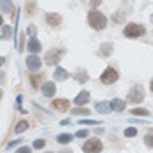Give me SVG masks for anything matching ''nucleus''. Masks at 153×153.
Instances as JSON below:
<instances>
[{"label": "nucleus", "instance_id": "1", "mask_svg": "<svg viewBox=\"0 0 153 153\" xmlns=\"http://www.w3.org/2000/svg\"><path fill=\"white\" fill-rule=\"evenodd\" d=\"M88 25L92 27L93 30H104L107 27V18L102 13H99L97 9H92L90 13H88Z\"/></svg>", "mask_w": 153, "mask_h": 153}, {"label": "nucleus", "instance_id": "2", "mask_svg": "<svg viewBox=\"0 0 153 153\" xmlns=\"http://www.w3.org/2000/svg\"><path fill=\"white\" fill-rule=\"evenodd\" d=\"M144 33H146V28L143 25H139V23H128L123 28V35L128 37V39H136V37L144 35Z\"/></svg>", "mask_w": 153, "mask_h": 153}, {"label": "nucleus", "instance_id": "3", "mask_svg": "<svg viewBox=\"0 0 153 153\" xmlns=\"http://www.w3.org/2000/svg\"><path fill=\"white\" fill-rule=\"evenodd\" d=\"M127 100H128V102H132V104L143 102V100H144V88H143L141 85L132 86V90H130L128 95H127Z\"/></svg>", "mask_w": 153, "mask_h": 153}, {"label": "nucleus", "instance_id": "4", "mask_svg": "<svg viewBox=\"0 0 153 153\" xmlns=\"http://www.w3.org/2000/svg\"><path fill=\"white\" fill-rule=\"evenodd\" d=\"M83 152L85 153H100L102 152V143L100 139H88L83 144Z\"/></svg>", "mask_w": 153, "mask_h": 153}, {"label": "nucleus", "instance_id": "5", "mask_svg": "<svg viewBox=\"0 0 153 153\" xmlns=\"http://www.w3.org/2000/svg\"><path fill=\"white\" fill-rule=\"evenodd\" d=\"M118 72L113 69V67H107L106 71L102 72V76H100V83H104V85H113V83H116L118 81Z\"/></svg>", "mask_w": 153, "mask_h": 153}, {"label": "nucleus", "instance_id": "6", "mask_svg": "<svg viewBox=\"0 0 153 153\" xmlns=\"http://www.w3.org/2000/svg\"><path fill=\"white\" fill-rule=\"evenodd\" d=\"M62 55H63V49H49L44 56V62L48 65H56L62 60Z\"/></svg>", "mask_w": 153, "mask_h": 153}, {"label": "nucleus", "instance_id": "7", "mask_svg": "<svg viewBox=\"0 0 153 153\" xmlns=\"http://www.w3.org/2000/svg\"><path fill=\"white\" fill-rule=\"evenodd\" d=\"M46 23H48V27H60V23H62V16L60 14H56V13H46Z\"/></svg>", "mask_w": 153, "mask_h": 153}, {"label": "nucleus", "instance_id": "8", "mask_svg": "<svg viewBox=\"0 0 153 153\" xmlns=\"http://www.w3.org/2000/svg\"><path fill=\"white\" fill-rule=\"evenodd\" d=\"M71 106V102L67 100V99H55L53 102H51V107L55 109V111H67Z\"/></svg>", "mask_w": 153, "mask_h": 153}, {"label": "nucleus", "instance_id": "9", "mask_svg": "<svg viewBox=\"0 0 153 153\" xmlns=\"http://www.w3.org/2000/svg\"><path fill=\"white\" fill-rule=\"evenodd\" d=\"M27 67H28L30 71L41 69V58H39L37 55H28V56H27Z\"/></svg>", "mask_w": 153, "mask_h": 153}, {"label": "nucleus", "instance_id": "10", "mask_svg": "<svg viewBox=\"0 0 153 153\" xmlns=\"http://www.w3.org/2000/svg\"><path fill=\"white\" fill-rule=\"evenodd\" d=\"M0 13H5V14H13V13H14V5H13V0H0Z\"/></svg>", "mask_w": 153, "mask_h": 153}, {"label": "nucleus", "instance_id": "11", "mask_svg": "<svg viewBox=\"0 0 153 153\" xmlns=\"http://www.w3.org/2000/svg\"><path fill=\"white\" fill-rule=\"evenodd\" d=\"M41 90L44 93V97H55L56 86H55V83H44V85L41 86Z\"/></svg>", "mask_w": 153, "mask_h": 153}, {"label": "nucleus", "instance_id": "12", "mask_svg": "<svg viewBox=\"0 0 153 153\" xmlns=\"http://www.w3.org/2000/svg\"><path fill=\"white\" fill-rule=\"evenodd\" d=\"M27 49L30 51L32 55L39 53V51H41V41H37L35 37H32L30 41H28V44H27Z\"/></svg>", "mask_w": 153, "mask_h": 153}, {"label": "nucleus", "instance_id": "13", "mask_svg": "<svg viewBox=\"0 0 153 153\" xmlns=\"http://www.w3.org/2000/svg\"><path fill=\"white\" fill-rule=\"evenodd\" d=\"M30 83H32V86H33L35 90H39L41 85H44V76H42V74H32Z\"/></svg>", "mask_w": 153, "mask_h": 153}, {"label": "nucleus", "instance_id": "14", "mask_svg": "<svg viewBox=\"0 0 153 153\" xmlns=\"http://www.w3.org/2000/svg\"><path fill=\"white\" fill-rule=\"evenodd\" d=\"M65 79H69V72L65 71V69H62V67H56L55 69V81H65Z\"/></svg>", "mask_w": 153, "mask_h": 153}, {"label": "nucleus", "instance_id": "15", "mask_svg": "<svg viewBox=\"0 0 153 153\" xmlns=\"http://www.w3.org/2000/svg\"><path fill=\"white\" fill-rule=\"evenodd\" d=\"M88 100H90V93L83 90V92L76 97V100H74V102H76L77 106H85V104H88Z\"/></svg>", "mask_w": 153, "mask_h": 153}, {"label": "nucleus", "instance_id": "16", "mask_svg": "<svg viewBox=\"0 0 153 153\" xmlns=\"http://www.w3.org/2000/svg\"><path fill=\"white\" fill-rule=\"evenodd\" d=\"M95 109L99 111V113H111L113 111V107H111V102H97L95 104Z\"/></svg>", "mask_w": 153, "mask_h": 153}, {"label": "nucleus", "instance_id": "17", "mask_svg": "<svg viewBox=\"0 0 153 153\" xmlns=\"http://www.w3.org/2000/svg\"><path fill=\"white\" fill-rule=\"evenodd\" d=\"M11 35H13V27L4 25V27H2V41H9Z\"/></svg>", "mask_w": 153, "mask_h": 153}, {"label": "nucleus", "instance_id": "18", "mask_svg": "<svg viewBox=\"0 0 153 153\" xmlns=\"http://www.w3.org/2000/svg\"><path fill=\"white\" fill-rule=\"evenodd\" d=\"M111 107H113L114 111H123V109H125V100L113 99V100H111Z\"/></svg>", "mask_w": 153, "mask_h": 153}, {"label": "nucleus", "instance_id": "19", "mask_svg": "<svg viewBox=\"0 0 153 153\" xmlns=\"http://www.w3.org/2000/svg\"><path fill=\"white\" fill-rule=\"evenodd\" d=\"M28 128V122L27 120H21V122H18V125L14 127V132L16 134H21V132H25Z\"/></svg>", "mask_w": 153, "mask_h": 153}, {"label": "nucleus", "instance_id": "20", "mask_svg": "<svg viewBox=\"0 0 153 153\" xmlns=\"http://www.w3.org/2000/svg\"><path fill=\"white\" fill-rule=\"evenodd\" d=\"M74 79H76L77 83H85V81H88V74H86V71H77L76 74H74Z\"/></svg>", "mask_w": 153, "mask_h": 153}, {"label": "nucleus", "instance_id": "21", "mask_svg": "<svg viewBox=\"0 0 153 153\" xmlns=\"http://www.w3.org/2000/svg\"><path fill=\"white\" fill-rule=\"evenodd\" d=\"M132 114L134 116H150V111L144 109V107H134L132 109Z\"/></svg>", "mask_w": 153, "mask_h": 153}, {"label": "nucleus", "instance_id": "22", "mask_svg": "<svg viewBox=\"0 0 153 153\" xmlns=\"http://www.w3.org/2000/svg\"><path fill=\"white\" fill-rule=\"evenodd\" d=\"M111 53H113V46H111V44H102V46H100V55H102V56H109V55H111Z\"/></svg>", "mask_w": 153, "mask_h": 153}, {"label": "nucleus", "instance_id": "23", "mask_svg": "<svg viewBox=\"0 0 153 153\" xmlns=\"http://www.w3.org/2000/svg\"><path fill=\"white\" fill-rule=\"evenodd\" d=\"M56 141H58L60 144H67V143L72 141V136H71V134H60V136L56 137Z\"/></svg>", "mask_w": 153, "mask_h": 153}, {"label": "nucleus", "instance_id": "24", "mask_svg": "<svg viewBox=\"0 0 153 153\" xmlns=\"http://www.w3.org/2000/svg\"><path fill=\"white\" fill-rule=\"evenodd\" d=\"M25 11H27L28 16H33L35 14V4H33V2H28V4L25 5Z\"/></svg>", "mask_w": 153, "mask_h": 153}, {"label": "nucleus", "instance_id": "25", "mask_svg": "<svg viewBox=\"0 0 153 153\" xmlns=\"http://www.w3.org/2000/svg\"><path fill=\"white\" fill-rule=\"evenodd\" d=\"M125 137H134V136H137V128H134V127H128V128H125Z\"/></svg>", "mask_w": 153, "mask_h": 153}, {"label": "nucleus", "instance_id": "26", "mask_svg": "<svg viewBox=\"0 0 153 153\" xmlns=\"http://www.w3.org/2000/svg\"><path fill=\"white\" fill-rule=\"evenodd\" d=\"M71 113H72V114H85V116L90 114V111H88L86 107H76V109H72Z\"/></svg>", "mask_w": 153, "mask_h": 153}, {"label": "nucleus", "instance_id": "27", "mask_svg": "<svg viewBox=\"0 0 153 153\" xmlns=\"http://www.w3.org/2000/svg\"><path fill=\"white\" fill-rule=\"evenodd\" d=\"M44 146H46V141H44V139H35V143H33V148L41 150V148H44Z\"/></svg>", "mask_w": 153, "mask_h": 153}, {"label": "nucleus", "instance_id": "28", "mask_svg": "<svg viewBox=\"0 0 153 153\" xmlns=\"http://www.w3.org/2000/svg\"><path fill=\"white\" fill-rule=\"evenodd\" d=\"M144 143H146L148 148H153V134H148V136L144 137Z\"/></svg>", "mask_w": 153, "mask_h": 153}, {"label": "nucleus", "instance_id": "29", "mask_svg": "<svg viewBox=\"0 0 153 153\" xmlns=\"http://www.w3.org/2000/svg\"><path fill=\"white\" fill-rule=\"evenodd\" d=\"M16 153H32V148L30 146H21V148H18Z\"/></svg>", "mask_w": 153, "mask_h": 153}, {"label": "nucleus", "instance_id": "30", "mask_svg": "<svg viewBox=\"0 0 153 153\" xmlns=\"http://www.w3.org/2000/svg\"><path fill=\"white\" fill-rule=\"evenodd\" d=\"M76 136L77 137H86V136H88V130H77Z\"/></svg>", "mask_w": 153, "mask_h": 153}, {"label": "nucleus", "instance_id": "31", "mask_svg": "<svg viewBox=\"0 0 153 153\" xmlns=\"http://www.w3.org/2000/svg\"><path fill=\"white\" fill-rule=\"evenodd\" d=\"M21 143V139H14V141H11L9 144H7V148H13V146H16V144H19Z\"/></svg>", "mask_w": 153, "mask_h": 153}, {"label": "nucleus", "instance_id": "32", "mask_svg": "<svg viewBox=\"0 0 153 153\" xmlns=\"http://www.w3.org/2000/svg\"><path fill=\"white\" fill-rule=\"evenodd\" d=\"M83 125H100L99 122H92V120H85V122H81Z\"/></svg>", "mask_w": 153, "mask_h": 153}, {"label": "nucleus", "instance_id": "33", "mask_svg": "<svg viewBox=\"0 0 153 153\" xmlns=\"http://www.w3.org/2000/svg\"><path fill=\"white\" fill-rule=\"evenodd\" d=\"M35 32H37V30H35V27H30V28H28V33H30L32 37L35 35Z\"/></svg>", "mask_w": 153, "mask_h": 153}, {"label": "nucleus", "instance_id": "34", "mask_svg": "<svg viewBox=\"0 0 153 153\" xmlns=\"http://www.w3.org/2000/svg\"><path fill=\"white\" fill-rule=\"evenodd\" d=\"M100 4V0H92V7L95 9V5H99Z\"/></svg>", "mask_w": 153, "mask_h": 153}, {"label": "nucleus", "instance_id": "35", "mask_svg": "<svg viewBox=\"0 0 153 153\" xmlns=\"http://www.w3.org/2000/svg\"><path fill=\"white\" fill-rule=\"evenodd\" d=\"M0 27H4V18H2V14H0Z\"/></svg>", "mask_w": 153, "mask_h": 153}, {"label": "nucleus", "instance_id": "36", "mask_svg": "<svg viewBox=\"0 0 153 153\" xmlns=\"http://www.w3.org/2000/svg\"><path fill=\"white\" fill-rule=\"evenodd\" d=\"M60 153H72V152H71V150H62Z\"/></svg>", "mask_w": 153, "mask_h": 153}, {"label": "nucleus", "instance_id": "37", "mask_svg": "<svg viewBox=\"0 0 153 153\" xmlns=\"http://www.w3.org/2000/svg\"><path fill=\"white\" fill-rule=\"evenodd\" d=\"M4 62H5V60H4V58H2V56H0V67H2V65H4Z\"/></svg>", "mask_w": 153, "mask_h": 153}, {"label": "nucleus", "instance_id": "38", "mask_svg": "<svg viewBox=\"0 0 153 153\" xmlns=\"http://www.w3.org/2000/svg\"><path fill=\"white\" fill-rule=\"evenodd\" d=\"M150 90L153 92V79H152V83H150Z\"/></svg>", "mask_w": 153, "mask_h": 153}, {"label": "nucleus", "instance_id": "39", "mask_svg": "<svg viewBox=\"0 0 153 153\" xmlns=\"http://www.w3.org/2000/svg\"><path fill=\"white\" fill-rule=\"evenodd\" d=\"M2 95H4V92H2V90H0V99H2Z\"/></svg>", "mask_w": 153, "mask_h": 153}, {"label": "nucleus", "instance_id": "40", "mask_svg": "<svg viewBox=\"0 0 153 153\" xmlns=\"http://www.w3.org/2000/svg\"><path fill=\"white\" fill-rule=\"evenodd\" d=\"M49 153H53V152H49Z\"/></svg>", "mask_w": 153, "mask_h": 153}]
</instances>
